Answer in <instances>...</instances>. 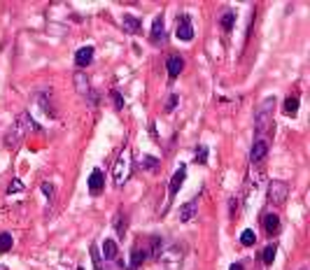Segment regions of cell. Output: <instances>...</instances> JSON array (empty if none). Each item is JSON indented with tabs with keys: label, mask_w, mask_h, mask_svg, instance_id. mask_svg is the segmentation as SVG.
<instances>
[{
	"label": "cell",
	"mask_w": 310,
	"mask_h": 270,
	"mask_svg": "<svg viewBox=\"0 0 310 270\" xmlns=\"http://www.w3.org/2000/svg\"><path fill=\"white\" fill-rule=\"evenodd\" d=\"M133 172V152L128 149V147H124L122 149V154L117 156L115 165H112V180H115V184H126L128 182V177H131Z\"/></svg>",
	"instance_id": "obj_1"
},
{
	"label": "cell",
	"mask_w": 310,
	"mask_h": 270,
	"mask_svg": "<svg viewBox=\"0 0 310 270\" xmlns=\"http://www.w3.org/2000/svg\"><path fill=\"white\" fill-rule=\"evenodd\" d=\"M273 109H275V98L261 100V105L254 112V131L259 135H264L268 128L273 126Z\"/></svg>",
	"instance_id": "obj_2"
},
{
	"label": "cell",
	"mask_w": 310,
	"mask_h": 270,
	"mask_svg": "<svg viewBox=\"0 0 310 270\" xmlns=\"http://www.w3.org/2000/svg\"><path fill=\"white\" fill-rule=\"evenodd\" d=\"M287 196H289V184H287V182L275 180L268 184V203L282 205L284 200H287Z\"/></svg>",
	"instance_id": "obj_3"
},
{
	"label": "cell",
	"mask_w": 310,
	"mask_h": 270,
	"mask_svg": "<svg viewBox=\"0 0 310 270\" xmlns=\"http://www.w3.org/2000/svg\"><path fill=\"white\" fill-rule=\"evenodd\" d=\"M156 259H159L161 263H168L170 270H177L180 268V263H182V249H180L177 244H173V247H168V249H161Z\"/></svg>",
	"instance_id": "obj_4"
},
{
	"label": "cell",
	"mask_w": 310,
	"mask_h": 270,
	"mask_svg": "<svg viewBox=\"0 0 310 270\" xmlns=\"http://www.w3.org/2000/svg\"><path fill=\"white\" fill-rule=\"evenodd\" d=\"M175 35H177V40H182V42H191V40H194V26H191V17H189V14H180Z\"/></svg>",
	"instance_id": "obj_5"
},
{
	"label": "cell",
	"mask_w": 310,
	"mask_h": 270,
	"mask_svg": "<svg viewBox=\"0 0 310 270\" xmlns=\"http://www.w3.org/2000/svg\"><path fill=\"white\" fill-rule=\"evenodd\" d=\"M103 189H105V175H103L100 168H96V170L89 175V193L91 196H100Z\"/></svg>",
	"instance_id": "obj_6"
},
{
	"label": "cell",
	"mask_w": 310,
	"mask_h": 270,
	"mask_svg": "<svg viewBox=\"0 0 310 270\" xmlns=\"http://www.w3.org/2000/svg\"><path fill=\"white\" fill-rule=\"evenodd\" d=\"M266 156H268V142H266L264 137H259V140H254V144H252L249 161H252V163H261Z\"/></svg>",
	"instance_id": "obj_7"
},
{
	"label": "cell",
	"mask_w": 310,
	"mask_h": 270,
	"mask_svg": "<svg viewBox=\"0 0 310 270\" xmlns=\"http://www.w3.org/2000/svg\"><path fill=\"white\" fill-rule=\"evenodd\" d=\"M152 45H163L166 42V26H163V17H156L152 24V33H150Z\"/></svg>",
	"instance_id": "obj_8"
},
{
	"label": "cell",
	"mask_w": 310,
	"mask_h": 270,
	"mask_svg": "<svg viewBox=\"0 0 310 270\" xmlns=\"http://www.w3.org/2000/svg\"><path fill=\"white\" fill-rule=\"evenodd\" d=\"M37 105L42 108V112L47 117H56V105H54V96H52V89L49 91H42L37 96Z\"/></svg>",
	"instance_id": "obj_9"
},
{
	"label": "cell",
	"mask_w": 310,
	"mask_h": 270,
	"mask_svg": "<svg viewBox=\"0 0 310 270\" xmlns=\"http://www.w3.org/2000/svg\"><path fill=\"white\" fill-rule=\"evenodd\" d=\"M185 180H186V165H185V163H180V168L175 170V175H173V180H170V187H168L170 196H175L177 191L182 189V184H185Z\"/></svg>",
	"instance_id": "obj_10"
},
{
	"label": "cell",
	"mask_w": 310,
	"mask_h": 270,
	"mask_svg": "<svg viewBox=\"0 0 310 270\" xmlns=\"http://www.w3.org/2000/svg\"><path fill=\"white\" fill-rule=\"evenodd\" d=\"M93 54H96L93 47H82V49H77V54H75V63L80 65V68H87L93 61Z\"/></svg>",
	"instance_id": "obj_11"
},
{
	"label": "cell",
	"mask_w": 310,
	"mask_h": 270,
	"mask_svg": "<svg viewBox=\"0 0 310 270\" xmlns=\"http://www.w3.org/2000/svg\"><path fill=\"white\" fill-rule=\"evenodd\" d=\"M122 26H124L126 33L135 35V33H140V30H142V21L138 17H133V14H124V19H122Z\"/></svg>",
	"instance_id": "obj_12"
},
{
	"label": "cell",
	"mask_w": 310,
	"mask_h": 270,
	"mask_svg": "<svg viewBox=\"0 0 310 270\" xmlns=\"http://www.w3.org/2000/svg\"><path fill=\"white\" fill-rule=\"evenodd\" d=\"M196 212H198V200H189V203H185V205L180 207V221H191L196 216Z\"/></svg>",
	"instance_id": "obj_13"
},
{
	"label": "cell",
	"mask_w": 310,
	"mask_h": 270,
	"mask_svg": "<svg viewBox=\"0 0 310 270\" xmlns=\"http://www.w3.org/2000/svg\"><path fill=\"white\" fill-rule=\"evenodd\" d=\"M182 68H185V61H182V56H170L168 63H166V70H168L170 80H175L177 75L182 72Z\"/></svg>",
	"instance_id": "obj_14"
},
{
	"label": "cell",
	"mask_w": 310,
	"mask_h": 270,
	"mask_svg": "<svg viewBox=\"0 0 310 270\" xmlns=\"http://www.w3.org/2000/svg\"><path fill=\"white\" fill-rule=\"evenodd\" d=\"M264 231H266L268 235H275V233H278V231H280V216L273 215V212H271V215H266V216H264Z\"/></svg>",
	"instance_id": "obj_15"
},
{
	"label": "cell",
	"mask_w": 310,
	"mask_h": 270,
	"mask_svg": "<svg viewBox=\"0 0 310 270\" xmlns=\"http://www.w3.org/2000/svg\"><path fill=\"white\" fill-rule=\"evenodd\" d=\"M147 256H150V249H140V247H133V252H131V259H133V261H131V266H128V268L135 270L142 261H145V259H147Z\"/></svg>",
	"instance_id": "obj_16"
},
{
	"label": "cell",
	"mask_w": 310,
	"mask_h": 270,
	"mask_svg": "<svg viewBox=\"0 0 310 270\" xmlns=\"http://www.w3.org/2000/svg\"><path fill=\"white\" fill-rule=\"evenodd\" d=\"M282 112L287 117H296V114H299V96H289V98L284 100Z\"/></svg>",
	"instance_id": "obj_17"
},
{
	"label": "cell",
	"mask_w": 310,
	"mask_h": 270,
	"mask_svg": "<svg viewBox=\"0 0 310 270\" xmlns=\"http://www.w3.org/2000/svg\"><path fill=\"white\" fill-rule=\"evenodd\" d=\"M75 89L80 91L82 96H89V93H91V86H89V80H87L84 72H77V75H75Z\"/></svg>",
	"instance_id": "obj_18"
},
{
	"label": "cell",
	"mask_w": 310,
	"mask_h": 270,
	"mask_svg": "<svg viewBox=\"0 0 310 270\" xmlns=\"http://www.w3.org/2000/svg\"><path fill=\"white\" fill-rule=\"evenodd\" d=\"M117 254H119V247H117L115 240H103V256H105L107 261H112V259H117Z\"/></svg>",
	"instance_id": "obj_19"
},
{
	"label": "cell",
	"mask_w": 310,
	"mask_h": 270,
	"mask_svg": "<svg viewBox=\"0 0 310 270\" xmlns=\"http://www.w3.org/2000/svg\"><path fill=\"white\" fill-rule=\"evenodd\" d=\"M112 224H115L117 235H119V238H124V235H126V228H128V224H126V215L117 212V215H115V221H112Z\"/></svg>",
	"instance_id": "obj_20"
},
{
	"label": "cell",
	"mask_w": 310,
	"mask_h": 270,
	"mask_svg": "<svg viewBox=\"0 0 310 270\" xmlns=\"http://www.w3.org/2000/svg\"><path fill=\"white\" fill-rule=\"evenodd\" d=\"M254 243H257V235H254V231H252V228H245V231L240 233V244H243V247H252Z\"/></svg>",
	"instance_id": "obj_21"
},
{
	"label": "cell",
	"mask_w": 310,
	"mask_h": 270,
	"mask_svg": "<svg viewBox=\"0 0 310 270\" xmlns=\"http://www.w3.org/2000/svg\"><path fill=\"white\" fill-rule=\"evenodd\" d=\"M140 168H145V170H156V168H159V159H154V156H142Z\"/></svg>",
	"instance_id": "obj_22"
},
{
	"label": "cell",
	"mask_w": 310,
	"mask_h": 270,
	"mask_svg": "<svg viewBox=\"0 0 310 270\" xmlns=\"http://www.w3.org/2000/svg\"><path fill=\"white\" fill-rule=\"evenodd\" d=\"M233 21H236V14H233V12H224V14H221V28H224L226 33H231Z\"/></svg>",
	"instance_id": "obj_23"
},
{
	"label": "cell",
	"mask_w": 310,
	"mask_h": 270,
	"mask_svg": "<svg viewBox=\"0 0 310 270\" xmlns=\"http://www.w3.org/2000/svg\"><path fill=\"white\" fill-rule=\"evenodd\" d=\"M12 235L9 233H0V254H5V252H9L12 249Z\"/></svg>",
	"instance_id": "obj_24"
},
{
	"label": "cell",
	"mask_w": 310,
	"mask_h": 270,
	"mask_svg": "<svg viewBox=\"0 0 310 270\" xmlns=\"http://www.w3.org/2000/svg\"><path fill=\"white\" fill-rule=\"evenodd\" d=\"M194 159H196L198 163H201V165H205V163H208V147H205V144H201V147L196 149Z\"/></svg>",
	"instance_id": "obj_25"
},
{
	"label": "cell",
	"mask_w": 310,
	"mask_h": 270,
	"mask_svg": "<svg viewBox=\"0 0 310 270\" xmlns=\"http://www.w3.org/2000/svg\"><path fill=\"white\" fill-rule=\"evenodd\" d=\"M261 259H264L266 266H271V263H273V259H275V244H268V247H266L264 254H261Z\"/></svg>",
	"instance_id": "obj_26"
},
{
	"label": "cell",
	"mask_w": 310,
	"mask_h": 270,
	"mask_svg": "<svg viewBox=\"0 0 310 270\" xmlns=\"http://www.w3.org/2000/svg\"><path fill=\"white\" fill-rule=\"evenodd\" d=\"M19 191H24V182L21 180H12L7 187V193H19Z\"/></svg>",
	"instance_id": "obj_27"
},
{
	"label": "cell",
	"mask_w": 310,
	"mask_h": 270,
	"mask_svg": "<svg viewBox=\"0 0 310 270\" xmlns=\"http://www.w3.org/2000/svg\"><path fill=\"white\" fill-rule=\"evenodd\" d=\"M177 103H180V98H177V96H170V98H168V103H166V112H168V114L175 109Z\"/></svg>",
	"instance_id": "obj_28"
},
{
	"label": "cell",
	"mask_w": 310,
	"mask_h": 270,
	"mask_svg": "<svg viewBox=\"0 0 310 270\" xmlns=\"http://www.w3.org/2000/svg\"><path fill=\"white\" fill-rule=\"evenodd\" d=\"M42 191H44V193H47V196H49V200L54 198V187H52V184H49V182H42Z\"/></svg>",
	"instance_id": "obj_29"
},
{
	"label": "cell",
	"mask_w": 310,
	"mask_h": 270,
	"mask_svg": "<svg viewBox=\"0 0 310 270\" xmlns=\"http://www.w3.org/2000/svg\"><path fill=\"white\" fill-rule=\"evenodd\" d=\"M91 256H93V263H96V268L103 270V266H100V256H98V249H96V247H91Z\"/></svg>",
	"instance_id": "obj_30"
},
{
	"label": "cell",
	"mask_w": 310,
	"mask_h": 270,
	"mask_svg": "<svg viewBox=\"0 0 310 270\" xmlns=\"http://www.w3.org/2000/svg\"><path fill=\"white\" fill-rule=\"evenodd\" d=\"M112 96H115V105H117V109H124V100H122V96H119V93H112Z\"/></svg>",
	"instance_id": "obj_31"
},
{
	"label": "cell",
	"mask_w": 310,
	"mask_h": 270,
	"mask_svg": "<svg viewBox=\"0 0 310 270\" xmlns=\"http://www.w3.org/2000/svg\"><path fill=\"white\" fill-rule=\"evenodd\" d=\"M229 270H245V268H243V263H231Z\"/></svg>",
	"instance_id": "obj_32"
}]
</instances>
